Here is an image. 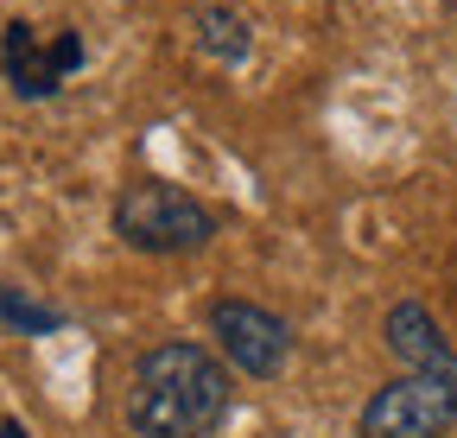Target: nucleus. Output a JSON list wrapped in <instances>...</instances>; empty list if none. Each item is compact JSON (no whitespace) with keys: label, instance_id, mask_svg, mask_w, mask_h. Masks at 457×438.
I'll return each mask as SVG.
<instances>
[{"label":"nucleus","instance_id":"f257e3e1","mask_svg":"<svg viewBox=\"0 0 457 438\" xmlns=\"http://www.w3.org/2000/svg\"><path fill=\"white\" fill-rule=\"evenodd\" d=\"M228 368L210 343L197 337H171L153 343L134 362V388H128V432L134 438H210L228 419Z\"/></svg>","mask_w":457,"mask_h":438},{"label":"nucleus","instance_id":"f03ea898","mask_svg":"<svg viewBox=\"0 0 457 438\" xmlns=\"http://www.w3.org/2000/svg\"><path fill=\"white\" fill-rule=\"evenodd\" d=\"M114 236L140 254H197L216 236V216L165 178H134L114 197Z\"/></svg>","mask_w":457,"mask_h":438},{"label":"nucleus","instance_id":"7ed1b4c3","mask_svg":"<svg viewBox=\"0 0 457 438\" xmlns=\"http://www.w3.org/2000/svg\"><path fill=\"white\" fill-rule=\"evenodd\" d=\"M457 426V368H407L356 413L362 438H445Z\"/></svg>","mask_w":457,"mask_h":438},{"label":"nucleus","instance_id":"20e7f679","mask_svg":"<svg viewBox=\"0 0 457 438\" xmlns=\"http://www.w3.org/2000/svg\"><path fill=\"white\" fill-rule=\"evenodd\" d=\"M83 64H89V45H83V32H71V26L38 32L32 20H13L7 32H0V77H7V89H13L20 102L57 95Z\"/></svg>","mask_w":457,"mask_h":438},{"label":"nucleus","instance_id":"39448f33","mask_svg":"<svg viewBox=\"0 0 457 438\" xmlns=\"http://www.w3.org/2000/svg\"><path fill=\"white\" fill-rule=\"evenodd\" d=\"M210 337H216V356L236 368V375H254V381H273L293 356V324L279 311L254 305V299H216L210 305Z\"/></svg>","mask_w":457,"mask_h":438},{"label":"nucleus","instance_id":"423d86ee","mask_svg":"<svg viewBox=\"0 0 457 438\" xmlns=\"http://www.w3.org/2000/svg\"><path fill=\"white\" fill-rule=\"evenodd\" d=\"M381 343L400 356V368H457L451 337L438 331V318H432L420 299L387 305V318H381Z\"/></svg>","mask_w":457,"mask_h":438},{"label":"nucleus","instance_id":"0eeeda50","mask_svg":"<svg viewBox=\"0 0 457 438\" xmlns=\"http://www.w3.org/2000/svg\"><path fill=\"white\" fill-rule=\"evenodd\" d=\"M191 38H197L204 58H216V64H248V51H254V26H248V13L222 7V0H210V7L191 13Z\"/></svg>","mask_w":457,"mask_h":438},{"label":"nucleus","instance_id":"6e6552de","mask_svg":"<svg viewBox=\"0 0 457 438\" xmlns=\"http://www.w3.org/2000/svg\"><path fill=\"white\" fill-rule=\"evenodd\" d=\"M0 324H13V331H26V337H51V331H64V311L26 299L20 286H0Z\"/></svg>","mask_w":457,"mask_h":438},{"label":"nucleus","instance_id":"1a4fd4ad","mask_svg":"<svg viewBox=\"0 0 457 438\" xmlns=\"http://www.w3.org/2000/svg\"><path fill=\"white\" fill-rule=\"evenodd\" d=\"M0 438H32V432H26L20 419H7V413H0Z\"/></svg>","mask_w":457,"mask_h":438}]
</instances>
